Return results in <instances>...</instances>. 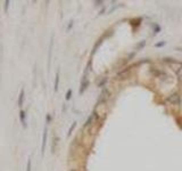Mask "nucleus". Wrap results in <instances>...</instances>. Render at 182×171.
I'll return each mask as SVG.
<instances>
[{"label": "nucleus", "instance_id": "obj_12", "mask_svg": "<svg viewBox=\"0 0 182 171\" xmlns=\"http://www.w3.org/2000/svg\"><path fill=\"white\" fill-rule=\"evenodd\" d=\"M71 96H72V90L69 89V91H67V94H66V99H67V101H69V98H71Z\"/></svg>", "mask_w": 182, "mask_h": 171}, {"label": "nucleus", "instance_id": "obj_13", "mask_svg": "<svg viewBox=\"0 0 182 171\" xmlns=\"http://www.w3.org/2000/svg\"><path fill=\"white\" fill-rule=\"evenodd\" d=\"M69 171H75V170H74V169H71V170H69Z\"/></svg>", "mask_w": 182, "mask_h": 171}, {"label": "nucleus", "instance_id": "obj_10", "mask_svg": "<svg viewBox=\"0 0 182 171\" xmlns=\"http://www.w3.org/2000/svg\"><path fill=\"white\" fill-rule=\"evenodd\" d=\"M9 4H10V1H9V0H6V1H5V6H4V11H5V13H7V11H8Z\"/></svg>", "mask_w": 182, "mask_h": 171}, {"label": "nucleus", "instance_id": "obj_8", "mask_svg": "<svg viewBox=\"0 0 182 171\" xmlns=\"http://www.w3.org/2000/svg\"><path fill=\"white\" fill-rule=\"evenodd\" d=\"M32 170V161H31V157L27 159V164H26V171H31Z\"/></svg>", "mask_w": 182, "mask_h": 171}, {"label": "nucleus", "instance_id": "obj_3", "mask_svg": "<svg viewBox=\"0 0 182 171\" xmlns=\"http://www.w3.org/2000/svg\"><path fill=\"white\" fill-rule=\"evenodd\" d=\"M47 135H48V130L47 127L44 129V135H42V145H41V154H44V149H46V143H47Z\"/></svg>", "mask_w": 182, "mask_h": 171}, {"label": "nucleus", "instance_id": "obj_4", "mask_svg": "<svg viewBox=\"0 0 182 171\" xmlns=\"http://www.w3.org/2000/svg\"><path fill=\"white\" fill-rule=\"evenodd\" d=\"M24 98H25V90L24 89H21V93H19V96H18V106H22L23 105Z\"/></svg>", "mask_w": 182, "mask_h": 171}, {"label": "nucleus", "instance_id": "obj_11", "mask_svg": "<svg viewBox=\"0 0 182 171\" xmlns=\"http://www.w3.org/2000/svg\"><path fill=\"white\" fill-rule=\"evenodd\" d=\"M75 126H76V122H73V124L71 126V128H69V136L72 134V131H73V129L75 128Z\"/></svg>", "mask_w": 182, "mask_h": 171}, {"label": "nucleus", "instance_id": "obj_1", "mask_svg": "<svg viewBox=\"0 0 182 171\" xmlns=\"http://www.w3.org/2000/svg\"><path fill=\"white\" fill-rule=\"evenodd\" d=\"M166 101L170 103V104H172V105H179L180 104V96L178 93H174V94H171L167 98H166Z\"/></svg>", "mask_w": 182, "mask_h": 171}, {"label": "nucleus", "instance_id": "obj_5", "mask_svg": "<svg viewBox=\"0 0 182 171\" xmlns=\"http://www.w3.org/2000/svg\"><path fill=\"white\" fill-rule=\"evenodd\" d=\"M26 114H25V111H22L19 112V120H21V123L23 124V127H26Z\"/></svg>", "mask_w": 182, "mask_h": 171}, {"label": "nucleus", "instance_id": "obj_7", "mask_svg": "<svg viewBox=\"0 0 182 171\" xmlns=\"http://www.w3.org/2000/svg\"><path fill=\"white\" fill-rule=\"evenodd\" d=\"M58 85H59V72H57L56 79H55V91L58 90Z\"/></svg>", "mask_w": 182, "mask_h": 171}, {"label": "nucleus", "instance_id": "obj_6", "mask_svg": "<svg viewBox=\"0 0 182 171\" xmlns=\"http://www.w3.org/2000/svg\"><path fill=\"white\" fill-rule=\"evenodd\" d=\"M52 46H54V37H51V40H50V46H49V56H48V68H50V60H51V54H52Z\"/></svg>", "mask_w": 182, "mask_h": 171}, {"label": "nucleus", "instance_id": "obj_2", "mask_svg": "<svg viewBox=\"0 0 182 171\" xmlns=\"http://www.w3.org/2000/svg\"><path fill=\"white\" fill-rule=\"evenodd\" d=\"M98 119V116H97V113L93 112L91 115H90V118L87 120V122H86V124H84V128H88V127H90V126H92V123H95L96 121Z\"/></svg>", "mask_w": 182, "mask_h": 171}, {"label": "nucleus", "instance_id": "obj_9", "mask_svg": "<svg viewBox=\"0 0 182 171\" xmlns=\"http://www.w3.org/2000/svg\"><path fill=\"white\" fill-rule=\"evenodd\" d=\"M176 75H178V79L182 82V65L178 68V71H176Z\"/></svg>", "mask_w": 182, "mask_h": 171}]
</instances>
